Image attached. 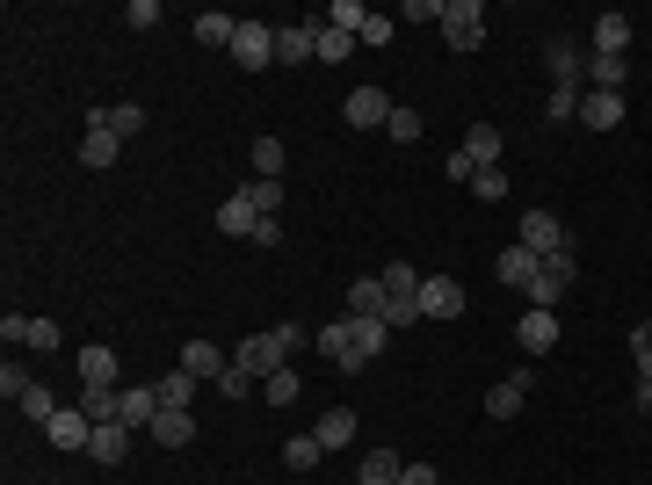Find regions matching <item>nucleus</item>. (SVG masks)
Wrapping results in <instances>:
<instances>
[{"mask_svg":"<svg viewBox=\"0 0 652 485\" xmlns=\"http://www.w3.org/2000/svg\"><path fill=\"white\" fill-rule=\"evenodd\" d=\"M384 139H392V145H413V139H421V109L399 102V109H392V123H384Z\"/></svg>","mask_w":652,"mask_h":485,"instance_id":"nucleus-39","label":"nucleus"},{"mask_svg":"<svg viewBox=\"0 0 652 485\" xmlns=\"http://www.w3.org/2000/svg\"><path fill=\"white\" fill-rule=\"evenodd\" d=\"M631 355H638V370H652V319L631 327Z\"/></svg>","mask_w":652,"mask_h":485,"instance_id":"nucleus-45","label":"nucleus"},{"mask_svg":"<svg viewBox=\"0 0 652 485\" xmlns=\"http://www.w3.org/2000/svg\"><path fill=\"white\" fill-rule=\"evenodd\" d=\"M254 225H261V210H254V196H225V203H218V232H225V240H254Z\"/></svg>","mask_w":652,"mask_h":485,"instance_id":"nucleus-15","label":"nucleus"},{"mask_svg":"<svg viewBox=\"0 0 652 485\" xmlns=\"http://www.w3.org/2000/svg\"><path fill=\"white\" fill-rule=\"evenodd\" d=\"M87 123H102V131H117V139H138V131H145V109H138V102H117V109H87Z\"/></svg>","mask_w":652,"mask_h":485,"instance_id":"nucleus-27","label":"nucleus"},{"mask_svg":"<svg viewBox=\"0 0 652 485\" xmlns=\"http://www.w3.org/2000/svg\"><path fill=\"white\" fill-rule=\"evenodd\" d=\"M595 52L601 58H623V52H631V15H595Z\"/></svg>","mask_w":652,"mask_h":485,"instance_id":"nucleus-26","label":"nucleus"},{"mask_svg":"<svg viewBox=\"0 0 652 485\" xmlns=\"http://www.w3.org/2000/svg\"><path fill=\"white\" fill-rule=\"evenodd\" d=\"M399 471H406V456H399V450H370V456H362V471H356V485H399Z\"/></svg>","mask_w":652,"mask_h":485,"instance_id":"nucleus-29","label":"nucleus"},{"mask_svg":"<svg viewBox=\"0 0 652 485\" xmlns=\"http://www.w3.org/2000/svg\"><path fill=\"white\" fill-rule=\"evenodd\" d=\"M52 414H58V399L44 392V384H30V392H22V420H36V428H52Z\"/></svg>","mask_w":652,"mask_h":485,"instance_id":"nucleus-36","label":"nucleus"},{"mask_svg":"<svg viewBox=\"0 0 652 485\" xmlns=\"http://www.w3.org/2000/svg\"><path fill=\"white\" fill-rule=\"evenodd\" d=\"M73 406H80L95 428H102V420H117V392H102V384H80V399H73Z\"/></svg>","mask_w":652,"mask_h":485,"instance_id":"nucleus-32","label":"nucleus"},{"mask_svg":"<svg viewBox=\"0 0 652 485\" xmlns=\"http://www.w3.org/2000/svg\"><path fill=\"white\" fill-rule=\"evenodd\" d=\"M356 428H362V420L348 414V406H326V414H319V428H312V434H319V450L334 456V450H348V442H356Z\"/></svg>","mask_w":652,"mask_h":485,"instance_id":"nucleus-23","label":"nucleus"},{"mask_svg":"<svg viewBox=\"0 0 652 485\" xmlns=\"http://www.w3.org/2000/svg\"><path fill=\"white\" fill-rule=\"evenodd\" d=\"M254 181H283V139H254Z\"/></svg>","mask_w":652,"mask_h":485,"instance_id":"nucleus-33","label":"nucleus"},{"mask_svg":"<svg viewBox=\"0 0 652 485\" xmlns=\"http://www.w3.org/2000/svg\"><path fill=\"white\" fill-rule=\"evenodd\" d=\"M153 442H160V450H189V442H196V414H189V406H160V414H153Z\"/></svg>","mask_w":652,"mask_h":485,"instance_id":"nucleus-13","label":"nucleus"},{"mask_svg":"<svg viewBox=\"0 0 652 485\" xmlns=\"http://www.w3.org/2000/svg\"><path fill=\"white\" fill-rule=\"evenodd\" d=\"M254 246H283V218H261V225H254Z\"/></svg>","mask_w":652,"mask_h":485,"instance_id":"nucleus-51","label":"nucleus"},{"mask_svg":"<svg viewBox=\"0 0 652 485\" xmlns=\"http://www.w3.org/2000/svg\"><path fill=\"white\" fill-rule=\"evenodd\" d=\"M247 384H254V377H247V370L232 363V370H225V377H218V392H225V399H247Z\"/></svg>","mask_w":652,"mask_h":485,"instance_id":"nucleus-47","label":"nucleus"},{"mask_svg":"<svg viewBox=\"0 0 652 485\" xmlns=\"http://www.w3.org/2000/svg\"><path fill=\"white\" fill-rule=\"evenodd\" d=\"M457 159H464L471 174L500 167V131H493V123H471V131H464V145H457Z\"/></svg>","mask_w":652,"mask_h":485,"instance_id":"nucleus-14","label":"nucleus"},{"mask_svg":"<svg viewBox=\"0 0 652 485\" xmlns=\"http://www.w3.org/2000/svg\"><path fill=\"white\" fill-rule=\"evenodd\" d=\"M421 319H464V283L457 276H421Z\"/></svg>","mask_w":652,"mask_h":485,"instance_id":"nucleus-9","label":"nucleus"},{"mask_svg":"<svg viewBox=\"0 0 652 485\" xmlns=\"http://www.w3.org/2000/svg\"><path fill=\"white\" fill-rule=\"evenodd\" d=\"M530 392H536V370H515V377H500L493 392H486V420H515Z\"/></svg>","mask_w":652,"mask_h":485,"instance_id":"nucleus-10","label":"nucleus"},{"mask_svg":"<svg viewBox=\"0 0 652 485\" xmlns=\"http://www.w3.org/2000/svg\"><path fill=\"white\" fill-rule=\"evenodd\" d=\"M319 434H291V442H283V464H291V471H312V464H319Z\"/></svg>","mask_w":652,"mask_h":485,"instance_id":"nucleus-35","label":"nucleus"},{"mask_svg":"<svg viewBox=\"0 0 652 485\" xmlns=\"http://www.w3.org/2000/svg\"><path fill=\"white\" fill-rule=\"evenodd\" d=\"M326 22H334V30H348V36H362L370 8H356V0H334V8H326Z\"/></svg>","mask_w":652,"mask_h":485,"instance_id":"nucleus-40","label":"nucleus"},{"mask_svg":"<svg viewBox=\"0 0 652 485\" xmlns=\"http://www.w3.org/2000/svg\"><path fill=\"white\" fill-rule=\"evenodd\" d=\"M153 414H160L153 384H123V392H117V420H123V428H153Z\"/></svg>","mask_w":652,"mask_h":485,"instance_id":"nucleus-16","label":"nucleus"},{"mask_svg":"<svg viewBox=\"0 0 652 485\" xmlns=\"http://www.w3.org/2000/svg\"><path fill=\"white\" fill-rule=\"evenodd\" d=\"M22 333H30V312H0V341L15 348V341H22Z\"/></svg>","mask_w":652,"mask_h":485,"instance_id":"nucleus-48","label":"nucleus"},{"mask_svg":"<svg viewBox=\"0 0 652 485\" xmlns=\"http://www.w3.org/2000/svg\"><path fill=\"white\" fill-rule=\"evenodd\" d=\"M261 399H269V406H291V399H297V370L283 363L275 377H261Z\"/></svg>","mask_w":652,"mask_h":485,"instance_id":"nucleus-38","label":"nucleus"},{"mask_svg":"<svg viewBox=\"0 0 652 485\" xmlns=\"http://www.w3.org/2000/svg\"><path fill=\"white\" fill-rule=\"evenodd\" d=\"M471 196H479V203H500V196H508V167H486V174H471Z\"/></svg>","mask_w":652,"mask_h":485,"instance_id":"nucleus-42","label":"nucleus"},{"mask_svg":"<svg viewBox=\"0 0 652 485\" xmlns=\"http://www.w3.org/2000/svg\"><path fill=\"white\" fill-rule=\"evenodd\" d=\"M182 370H189L196 384H204V377L218 384V377H225V370H232V363H225V355H218V348H210V341H189V348H182Z\"/></svg>","mask_w":652,"mask_h":485,"instance_id":"nucleus-28","label":"nucleus"},{"mask_svg":"<svg viewBox=\"0 0 652 485\" xmlns=\"http://www.w3.org/2000/svg\"><path fill=\"white\" fill-rule=\"evenodd\" d=\"M623 80H631V66H623V58H587V87H595V95H623Z\"/></svg>","mask_w":652,"mask_h":485,"instance_id":"nucleus-30","label":"nucleus"},{"mask_svg":"<svg viewBox=\"0 0 652 485\" xmlns=\"http://www.w3.org/2000/svg\"><path fill=\"white\" fill-rule=\"evenodd\" d=\"M384 305H392L384 276H356V283H348V312H356V319H384Z\"/></svg>","mask_w":652,"mask_h":485,"instance_id":"nucleus-24","label":"nucleus"},{"mask_svg":"<svg viewBox=\"0 0 652 485\" xmlns=\"http://www.w3.org/2000/svg\"><path fill=\"white\" fill-rule=\"evenodd\" d=\"M319 355L334 370H341V377H362V370H370V348H362V333H356V319H334V327H319Z\"/></svg>","mask_w":652,"mask_h":485,"instance_id":"nucleus-2","label":"nucleus"},{"mask_svg":"<svg viewBox=\"0 0 652 485\" xmlns=\"http://www.w3.org/2000/svg\"><path fill=\"white\" fill-rule=\"evenodd\" d=\"M153 392H160V406H189V392H196V377H189V370H167V377H160V384H153Z\"/></svg>","mask_w":652,"mask_h":485,"instance_id":"nucleus-37","label":"nucleus"},{"mask_svg":"<svg viewBox=\"0 0 652 485\" xmlns=\"http://www.w3.org/2000/svg\"><path fill=\"white\" fill-rule=\"evenodd\" d=\"M117 153H123V139H117V131L87 123V139H80V167H87V174H102V167H117Z\"/></svg>","mask_w":652,"mask_h":485,"instance_id":"nucleus-21","label":"nucleus"},{"mask_svg":"<svg viewBox=\"0 0 652 485\" xmlns=\"http://www.w3.org/2000/svg\"><path fill=\"white\" fill-rule=\"evenodd\" d=\"M443 36H449V52H479V44H486V8H479V0H449Z\"/></svg>","mask_w":652,"mask_h":485,"instance_id":"nucleus-6","label":"nucleus"},{"mask_svg":"<svg viewBox=\"0 0 652 485\" xmlns=\"http://www.w3.org/2000/svg\"><path fill=\"white\" fill-rule=\"evenodd\" d=\"M247 196H254L261 218H275V210H283V181H247Z\"/></svg>","mask_w":652,"mask_h":485,"instance_id":"nucleus-43","label":"nucleus"},{"mask_svg":"<svg viewBox=\"0 0 652 485\" xmlns=\"http://www.w3.org/2000/svg\"><path fill=\"white\" fill-rule=\"evenodd\" d=\"M631 399H638V414H652V370H638V392H631Z\"/></svg>","mask_w":652,"mask_h":485,"instance_id":"nucleus-52","label":"nucleus"},{"mask_svg":"<svg viewBox=\"0 0 652 485\" xmlns=\"http://www.w3.org/2000/svg\"><path fill=\"white\" fill-rule=\"evenodd\" d=\"M580 123L587 131H617L623 123V95H595V87H587L580 95Z\"/></svg>","mask_w":652,"mask_h":485,"instance_id":"nucleus-25","label":"nucleus"},{"mask_svg":"<svg viewBox=\"0 0 652 485\" xmlns=\"http://www.w3.org/2000/svg\"><path fill=\"white\" fill-rule=\"evenodd\" d=\"M73 370H80V384H102V392H117V348H80V355H73Z\"/></svg>","mask_w":652,"mask_h":485,"instance_id":"nucleus-20","label":"nucleus"},{"mask_svg":"<svg viewBox=\"0 0 652 485\" xmlns=\"http://www.w3.org/2000/svg\"><path fill=\"white\" fill-rule=\"evenodd\" d=\"M232 58H240L247 73L275 66V22H240V36H232Z\"/></svg>","mask_w":652,"mask_h":485,"instance_id":"nucleus-8","label":"nucleus"},{"mask_svg":"<svg viewBox=\"0 0 652 485\" xmlns=\"http://www.w3.org/2000/svg\"><path fill=\"white\" fill-rule=\"evenodd\" d=\"M319 44V22H275V66H305Z\"/></svg>","mask_w":652,"mask_h":485,"instance_id":"nucleus-12","label":"nucleus"},{"mask_svg":"<svg viewBox=\"0 0 652 485\" xmlns=\"http://www.w3.org/2000/svg\"><path fill=\"white\" fill-rule=\"evenodd\" d=\"M362 44H392V15H370V22H362Z\"/></svg>","mask_w":652,"mask_h":485,"instance_id":"nucleus-50","label":"nucleus"},{"mask_svg":"<svg viewBox=\"0 0 652 485\" xmlns=\"http://www.w3.org/2000/svg\"><path fill=\"white\" fill-rule=\"evenodd\" d=\"M573 283H580V261H573V246H566V254H544V261H536V283H530V305H536V312H551V305H558Z\"/></svg>","mask_w":652,"mask_h":485,"instance_id":"nucleus-3","label":"nucleus"},{"mask_svg":"<svg viewBox=\"0 0 652 485\" xmlns=\"http://www.w3.org/2000/svg\"><path fill=\"white\" fill-rule=\"evenodd\" d=\"M378 276H384V290H392V305H384V327H421V276H413V268H406V261H384V268H378Z\"/></svg>","mask_w":652,"mask_h":485,"instance_id":"nucleus-1","label":"nucleus"},{"mask_svg":"<svg viewBox=\"0 0 652 485\" xmlns=\"http://www.w3.org/2000/svg\"><path fill=\"white\" fill-rule=\"evenodd\" d=\"M399 485H443V478H435V464L421 456V464H406V471H399Z\"/></svg>","mask_w":652,"mask_h":485,"instance_id":"nucleus-49","label":"nucleus"},{"mask_svg":"<svg viewBox=\"0 0 652 485\" xmlns=\"http://www.w3.org/2000/svg\"><path fill=\"white\" fill-rule=\"evenodd\" d=\"M123 22H131V30H160V0H131Z\"/></svg>","mask_w":652,"mask_h":485,"instance_id":"nucleus-44","label":"nucleus"},{"mask_svg":"<svg viewBox=\"0 0 652 485\" xmlns=\"http://www.w3.org/2000/svg\"><path fill=\"white\" fill-rule=\"evenodd\" d=\"M44 442H52V450H80V456H87V442H95V420H87L80 406H58L52 428H44Z\"/></svg>","mask_w":652,"mask_h":485,"instance_id":"nucleus-11","label":"nucleus"},{"mask_svg":"<svg viewBox=\"0 0 652 485\" xmlns=\"http://www.w3.org/2000/svg\"><path fill=\"white\" fill-rule=\"evenodd\" d=\"M449 15V0H413L406 8V22H443Z\"/></svg>","mask_w":652,"mask_h":485,"instance_id":"nucleus-46","label":"nucleus"},{"mask_svg":"<svg viewBox=\"0 0 652 485\" xmlns=\"http://www.w3.org/2000/svg\"><path fill=\"white\" fill-rule=\"evenodd\" d=\"M58 341H66V333H58V319H30V333H22V348H36V355H52Z\"/></svg>","mask_w":652,"mask_h":485,"instance_id":"nucleus-41","label":"nucleus"},{"mask_svg":"<svg viewBox=\"0 0 652 485\" xmlns=\"http://www.w3.org/2000/svg\"><path fill=\"white\" fill-rule=\"evenodd\" d=\"M392 109H399V102H392V95H384L378 80H362L356 95H348V102H341V117L356 123V131H384V123H392Z\"/></svg>","mask_w":652,"mask_h":485,"instance_id":"nucleus-5","label":"nucleus"},{"mask_svg":"<svg viewBox=\"0 0 652 485\" xmlns=\"http://www.w3.org/2000/svg\"><path fill=\"white\" fill-rule=\"evenodd\" d=\"M515 246H530V254H566L573 246V232L551 218V210H522V232H515Z\"/></svg>","mask_w":652,"mask_h":485,"instance_id":"nucleus-7","label":"nucleus"},{"mask_svg":"<svg viewBox=\"0 0 652 485\" xmlns=\"http://www.w3.org/2000/svg\"><path fill=\"white\" fill-rule=\"evenodd\" d=\"M580 95H587V87H551L544 123H573V117H580Z\"/></svg>","mask_w":652,"mask_h":485,"instance_id":"nucleus-34","label":"nucleus"},{"mask_svg":"<svg viewBox=\"0 0 652 485\" xmlns=\"http://www.w3.org/2000/svg\"><path fill=\"white\" fill-rule=\"evenodd\" d=\"M515 341L530 348V355H551V348H558V312H536L530 305V312L515 319Z\"/></svg>","mask_w":652,"mask_h":485,"instance_id":"nucleus-18","label":"nucleus"},{"mask_svg":"<svg viewBox=\"0 0 652 485\" xmlns=\"http://www.w3.org/2000/svg\"><path fill=\"white\" fill-rule=\"evenodd\" d=\"M87 456H95L102 471H117L123 456H131V428H123V420H102V428H95V442H87Z\"/></svg>","mask_w":652,"mask_h":485,"instance_id":"nucleus-19","label":"nucleus"},{"mask_svg":"<svg viewBox=\"0 0 652 485\" xmlns=\"http://www.w3.org/2000/svg\"><path fill=\"white\" fill-rule=\"evenodd\" d=\"M348 52H356V36L334 30V22H319V44H312V58H319V66H341Z\"/></svg>","mask_w":652,"mask_h":485,"instance_id":"nucleus-31","label":"nucleus"},{"mask_svg":"<svg viewBox=\"0 0 652 485\" xmlns=\"http://www.w3.org/2000/svg\"><path fill=\"white\" fill-rule=\"evenodd\" d=\"M232 36H240V15H225V8H204V15H196V44H204V52H232Z\"/></svg>","mask_w":652,"mask_h":485,"instance_id":"nucleus-22","label":"nucleus"},{"mask_svg":"<svg viewBox=\"0 0 652 485\" xmlns=\"http://www.w3.org/2000/svg\"><path fill=\"white\" fill-rule=\"evenodd\" d=\"M536 261H544V254H530V246H500L493 276L508 283V290H522V297H530V283H536Z\"/></svg>","mask_w":652,"mask_h":485,"instance_id":"nucleus-17","label":"nucleus"},{"mask_svg":"<svg viewBox=\"0 0 652 485\" xmlns=\"http://www.w3.org/2000/svg\"><path fill=\"white\" fill-rule=\"evenodd\" d=\"M232 363H240L247 377H275V370L291 363V348H283V333L269 327V333H247V341L232 348Z\"/></svg>","mask_w":652,"mask_h":485,"instance_id":"nucleus-4","label":"nucleus"}]
</instances>
